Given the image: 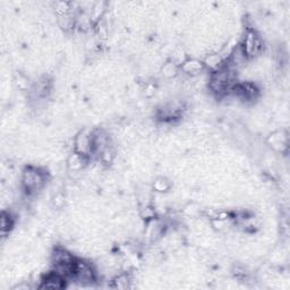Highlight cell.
<instances>
[{
    "instance_id": "cell-1",
    "label": "cell",
    "mask_w": 290,
    "mask_h": 290,
    "mask_svg": "<svg viewBox=\"0 0 290 290\" xmlns=\"http://www.w3.org/2000/svg\"><path fill=\"white\" fill-rule=\"evenodd\" d=\"M46 172L36 168H26L22 175V186L27 194H34L46 185Z\"/></svg>"
},
{
    "instance_id": "cell-9",
    "label": "cell",
    "mask_w": 290,
    "mask_h": 290,
    "mask_svg": "<svg viewBox=\"0 0 290 290\" xmlns=\"http://www.w3.org/2000/svg\"><path fill=\"white\" fill-rule=\"evenodd\" d=\"M86 159L87 157H84L82 154H79L76 152L72 153V156L69 157L68 159V168L71 169L73 172H79V170H82L84 166H85Z\"/></svg>"
},
{
    "instance_id": "cell-4",
    "label": "cell",
    "mask_w": 290,
    "mask_h": 290,
    "mask_svg": "<svg viewBox=\"0 0 290 290\" xmlns=\"http://www.w3.org/2000/svg\"><path fill=\"white\" fill-rule=\"evenodd\" d=\"M74 149L76 153L82 154L89 158L93 151V141H92V133L80 132L74 139Z\"/></svg>"
},
{
    "instance_id": "cell-11",
    "label": "cell",
    "mask_w": 290,
    "mask_h": 290,
    "mask_svg": "<svg viewBox=\"0 0 290 290\" xmlns=\"http://www.w3.org/2000/svg\"><path fill=\"white\" fill-rule=\"evenodd\" d=\"M171 184L164 177H158L153 183V189L158 193H164L170 189Z\"/></svg>"
},
{
    "instance_id": "cell-10",
    "label": "cell",
    "mask_w": 290,
    "mask_h": 290,
    "mask_svg": "<svg viewBox=\"0 0 290 290\" xmlns=\"http://www.w3.org/2000/svg\"><path fill=\"white\" fill-rule=\"evenodd\" d=\"M14 226V219L10 215L9 212H2L1 218H0V230H1V235L5 237L6 234H8L10 229Z\"/></svg>"
},
{
    "instance_id": "cell-2",
    "label": "cell",
    "mask_w": 290,
    "mask_h": 290,
    "mask_svg": "<svg viewBox=\"0 0 290 290\" xmlns=\"http://www.w3.org/2000/svg\"><path fill=\"white\" fill-rule=\"evenodd\" d=\"M240 45L243 47L248 59L249 58H254L256 56H259L263 50L262 40H261L258 33L254 30H251V28H248V30L245 32L243 41L240 42Z\"/></svg>"
},
{
    "instance_id": "cell-5",
    "label": "cell",
    "mask_w": 290,
    "mask_h": 290,
    "mask_svg": "<svg viewBox=\"0 0 290 290\" xmlns=\"http://www.w3.org/2000/svg\"><path fill=\"white\" fill-rule=\"evenodd\" d=\"M75 258L68 251H66L62 247H57L53 249V255H51V263L53 266L64 265V264H73L75 262Z\"/></svg>"
},
{
    "instance_id": "cell-6",
    "label": "cell",
    "mask_w": 290,
    "mask_h": 290,
    "mask_svg": "<svg viewBox=\"0 0 290 290\" xmlns=\"http://www.w3.org/2000/svg\"><path fill=\"white\" fill-rule=\"evenodd\" d=\"M65 279L54 273L53 271H51L50 273H48L45 278L42 279L41 286L40 288H46V289H61L65 287Z\"/></svg>"
},
{
    "instance_id": "cell-8",
    "label": "cell",
    "mask_w": 290,
    "mask_h": 290,
    "mask_svg": "<svg viewBox=\"0 0 290 290\" xmlns=\"http://www.w3.org/2000/svg\"><path fill=\"white\" fill-rule=\"evenodd\" d=\"M225 60L226 59H223L219 53H210L205 57L203 65L205 68H209L211 72H215L225 65Z\"/></svg>"
},
{
    "instance_id": "cell-7",
    "label": "cell",
    "mask_w": 290,
    "mask_h": 290,
    "mask_svg": "<svg viewBox=\"0 0 290 290\" xmlns=\"http://www.w3.org/2000/svg\"><path fill=\"white\" fill-rule=\"evenodd\" d=\"M205 67L203 65V61L199 59H186L182 62L181 69L188 75H196L200 72L203 71Z\"/></svg>"
},
{
    "instance_id": "cell-13",
    "label": "cell",
    "mask_w": 290,
    "mask_h": 290,
    "mask_svg": "<svg viewBox=\"0 0 290 290\" xmlns=\"http://www.w3.org/2000/svg\"><path fill=\"white\" fill-rule=\"evenodd\" d=\"M178 66L176 62L174 61H169V62H166V64L163 65L162 67V74L168 77V79H170V77H175L176 75H177L178 73Z\"/></svg>"
},
{
    "instance_id": "cell-3",
    "label": "cell",
    "mask_w": 290,
    "mask_h": 290,
    "mask_svg": "<svg viewBox=\"0 0 290 290\" xmlns=\"http://www.w3.org/2000/svg\"><path fill=\"white\" fill-rule=\"evenodd\" d=\"M72 280L79 282L82 285H91L92 282L97 280V274L90 263L76 259Z\"/></svg>"
},
{
    "instance_id": "cell-12",
    "label": "cell",
    "mask_w": 290,
    "mask_h": 290,
    "mask_svg": "<svg viewBox=\"0 0 290 290\" xmlns=\"http://www.w3.org/2000/svg\"><path fill=\"white\" fill-rule=\"evenodd\" d=\"M112 282H113V288L127 289V288H130L131 279L127 274H119L118 277H116L115 279H113Z\"/></svg>"
}]
</instances>
